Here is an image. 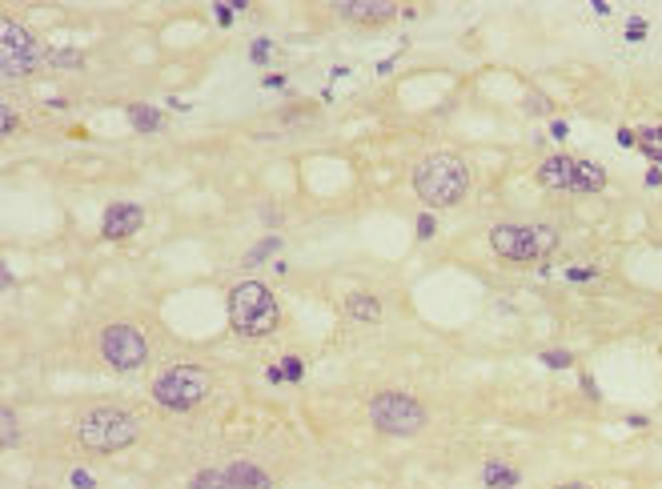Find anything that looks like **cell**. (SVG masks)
Wrapping results in <instances>:
<instances>
[{"mask_svg":"<svg viewBox=\"0 0 662 489\" xmlns=\"http://www.w3.org/2000/svg\"><path fill=\"white\" fill-rule=\"evenodd\" d=\"M482 481L490 489H514V486H522V473L510 461H498V457H490L486 466H482Z\"/></svg>","mask_w":662,"mask_h":489,"instance_id":"13","label":"cell"},{"mask_svg":"<svg viewBox=\"0 0 662 489\" xmlns=\"http://www.w3.org/2000/svg\"><path fill=\"white\" fill-rule=\"evenodd\" d=\"M370 421H374V429L389 433V437H414V433L426 429L429 413H426V405H422L418 397L398 393V389H385V393H378L374 401H370Z\"/></svg>","mask_w":662,"mask_h":489,"instance_id":"5","label":"cell"},{"mask_svg":"<svg viewBox=\"0 0 662 489\" xmlns=\"http://www.w3.org/2000/svg\"><path fill=\"white\" fill-rule=\"evenodd\" d=\"M129 120H133L137 133H157L161 129V113L153 105H129Z\"/></svg>","mask_w":662,"mask_h":489,"instance_id":"17","label":"cell"},{"mask_svg":"<svg viewBox=\"0 0 662 489\" xmlns=\"http://www.w3.org/2000/svg\"><path fill=\"white\" fill-rule=\"evenodd\" d=\"M189 489H241V486L229 477V469H201L189 481Z\"/></svg>","mask_w":662,"mask_h":489,"instance_id":"16","label":"cell"},{"mask_svg":"<svg viewBox=\"0 0 662 489\" xmlns=\"http://www.w3.org/2000/svg\"><path fill=\"white\" fill-rule=\"evenodd\" d=\"M225 469H229V477H233L241 489H269L273 486V477L261 466H253V461H233V466H225Z\"/></svg>","mask_w":662,"mask_h":489,"instance_id":"15","label":"cell"},{"mask_svg":"<svg viewBox=\"0 0 662 489\" xmlns=\"http://www.w3.org/2000/svg\"><path fill=\"white\" fill-rule=\"evenodd\" d=\"M4 133H17V113H12V105H4Z\"/></svg>","mask_w":662,"mask_h":489,"instance_id":"31","label":"cell"},{"mask_svg":"<svg viewBox=\"0 0 662 489\" xmlns=\"http://www.w3.org/2000/svg\"><path fill=\"white\" fill-rule=\"evenodd\" d=\"M582 389H586V397H590V401H598V389H594L590 377H582Z\"/></svg>","mask_w":662,"mask_h":489,"instance_id":"35","label":"cell"},{"mask_svg":"<svg viewBox=\"0 0 662 489\" xmlns=\"http://www.w3.org/2000/svg\"><path fill=\"white\" fill-rule=\"evenodd\" d=\"M554 489H590V486H582V481H566V486H554Z\"/></svg>","mask_w":662,"mask_h":489,"instance_id":"38","label":"cell"},{"mask_svg":"<svg viewBox=\"0 0 662 489\" xmlns=\"http://www.w3.org/2000/svg\"><path fill=\"white\" fill-rule=\"evenodd\" d=\"M269 48H273V45H269L265 36H261V41H253V61H257V65L265 61V56H269Z\"/></svg>","mask_w":662,"mask_h":489,"instance_id":"28","label":"cell"},{"mask_svg":"<svg viewBox=\"0 0 662 489\" xmlns=\"http://www.w3.org/2000/svg\"><path fill=\"white\" fill-rule=\"evenodd\" d=\"M418 237H422V241H429V237H434V217H429V213H422V217H418Z\"/></svg>","mask_w":662,"mask_h":489,"instance_id":"26","label":"cell"},{"mask_svg":"<svg viewBox=\"0 0 662 489\" xmlns=\"http://www.w3.org/2000/svg\"><path fill=\"white\" fill-rule=\"evenodd\" d=\"M542 365H550V369H570V365H574V353L570 349H546Z\"/></svg>","mask_w":662,"mask_h":489,"instance_id":"21","label":"cell"},{"mask_svg":"<svg viewBox=\"0 0 662 489\" xmlns=\"http://www.w3.org/2000/svg\"><path fill=\"white\" fill-rule=\"evenodd\" d=\"M606 188V169L594 161H574V185L570 193H602Z\"/></svg>","mask_w":662,"mask_h":489,"instance_id":"12","label":"cell"},{"mask_svg":"<svg viewBox=\"0 0 662 489\" xmlns=\"http://www.w3.org/2000/svg\"><path fill=\"white\" fill-rule=\"evenodd\" d=\"M281 373H285V381H301V361H297V357H285Z\"/></svg>","mask_w":662,"mask_h":489,"instance_id":"22","label":"cell"},{"mask_svg":"<svg viewBox=\"0 0 662 489\" xmlns=\"http://www.w3.org/2000/svg\"><path fill=\"white\" fill-rule=\"evenodd\" d=\"M490 249L502 261H514V265L542 261L558 249V229H550V225H494Z\"/></svg>","mask_w":662,"mask_h":489,"instance_id":"4","label":"cell"},{"mask_svg":"<svg viewBox=\"0 0 662 489\" xmlns=\"http://www.w3.org/2000/svg\"><path fill=\"white\" fill-rule=\"evenodd\" d=\"M345 313L354 321H361V325H374V321H381V301L374 293H350L345 297Z\"/></svg>","mask_w":662,"mask_h":489,"instance_id":"14","label":"cell"},{"mask_svg":"<svg viewBox=\"0 0 662 489\" xmlns=\"http://www.w3.org/2000/svg\"><path fill=\"white\" fill-rule=\"evenodd\" d=\"M45 56L48 52L36 45V36L28 28H21L17 21H4V28H0V72H4V80L28 76Z\"/></svg>","mask_w":662,"mask_h":489,"instance_id":"7","label":"cell"},{"mask_svg":"<svg viewBox=\"0 0 662 489\" xmlns=\"http://www.w3.org/2000/svg\"><path fill=\"white\" fill-rule=\"evenodd\" d=\"M213 389V377L201 369V365H173L169 373H161L153 381V397L157 405H165L173 413H185L193 405H201Z\"/></svg>","mask_w":662,"mask_h":489,"instance_id":"6","label":"cell"},{"mask_svg":"<svg viewBox=\"0 0 662 489\" xmlns=\"http://www.w3.org/2000/svg\"><path fill=\"white\" fill-rule=\"evenodd\" d=\"M269 253H281V237H265L261 245H253V249L245 253V265H261Z\"/></svg>","mask_w":662,"mask_h":489,"instance_id":"19","label":"cell"},{"mask_svg":"<svg viewBox=\"0 0 662 489\" xmlns=\"http://www.w3.org/2000/svg\"><path fill=\"white\" fill-rule=\"evenodd\" d=\"M281 321V305L269 285L261 281H237L229 289V325L241 337H269Z\"/></svg>","mask_w":662,"mask_h":489,"instance_id":"2","label":"cell"},{"mask_svg":"<svg viewBox=\"0 0 662 489\" xmlns=\"http://www.w3.org/2000/svg\"><path fill=\"white\" fill-rule=\"evenodd\" d=\"M69 481H72L76 489H93V486H96V481H93V473H85V469H72V477H69Z\"/></svg>","mask_w":662,"mask_h":489,"instance_id":"25","label":"cell"},{"mask_svg":"<svg viewBox=\"0 0 662 489\" xmlns=\"http://www.w3.org/2000/svg\"><path fill=\"white\" fill-rule=\"evenodd\" d=\"M281 85H285L281 72H277V76H265V89H281Z\"/></svg>","mask_w":662,"mask_h":489,"instance_id":"36","label":"cell"},{"mask_svg":"<svg viewBox=\"0 0 662 489\" xmlns=\"http://www.w3.org/2000/svg\"><path fill=\"white\" fill-rule=\"evenodd\" d=\"M642 153H646L650 161H659V164H662V144H642Z\"/></svg>","mask_w":662,"mask_h":489,"instance_id":"33","label":"cell"},{"mask_svg":"<svg viewBox=\"0 0 662 489\" xmlns=\"http://www.w3.org/2000/svg\"><path fill=\"white\" fill-rule=\"evenodd\" d=\"M642 36H646V21H642V17L626 21V41H642Z\"/></svg>","mask_w":662,"mask_h":489,"instance_id":"23","label":"cell"},{"mask_svg":"<svg viewBox=\"0 0 662 489\" xmlns=\"http://www.w3.org/2000/svg\"><path fill=\"white\" fill-rule=\"evenodd\" d=\"M0 429H4V433H0L4 449H12V445H17V413H12V409H4V413H0Z\"/></svg>","mask_w":662,"mask_h":489,"instance_id":"20","label":"cell"},{"mask_svg":"<svg viewBox=\"0 0 662 489\" xmlns=\"http://www.w3.org/2000/svg\"><path fill=\"white\" fill-rule=\"evenodd\" d=\"M646 185H650V188L662 185V169H650V173H646Z\"/></svg>","mask_w":662,"mask_h":489,"instance_id":"34","label":"cell"},{"mask_svg":"<svg viewBox=\"0 0 662 489\" xmlns=\"http://www.w3.org/2000/svg\"><path fill=\"white\" fill-rule=\"evenodd\" d=\"M333 12H337L341 21L381 24V21H389V17H398V4H389V0H337Z\"/></svg>","mask_w":662,"mask_h":489,"instance_id":"10","label":"cell"},{"mask_svg":"<svg viewBox=\"0 0 662 489\" xmlns=\"http://www.w3.org/2000/svg\"><path fill=\"white\" fill-rule=\"evenodd\" d=\"M100 357H105V365H113V369L133 373L149 361V341H145V333L137 325L117 321V325H109L100 333Z\"/></svg>","mask_w":662,"mask_h":489,"instance_id":"8","label":"cell"},{"mask_svg":"<svg viewBox=\"0 0 662 489\" xmlns=\"http://www.w3.org/2000/svg\"><path fill=\"white\" fill-rule=\"evenodd\" d=\"M45 65H56V69H81V65H85V56H81L76 48H48Z\"/></svg>","mask_w":662,"mask_h":489,"instance_id":"18","label":"cell"},{"mask_svg":"<svg viewBox=\"0 0 662 489\" xmlns=\"http://www.w3.org/2000/svg\"><path fill=\"white\" fill-rule=\"evenodd\" d=\"M269 381H273V385H281V381H285V373H281V365H273V369H269Z\"/></svg>","mask_w":662,"mask_h":489,"instance_id":"37","label":"cell"},{"mask_svg":"<svg viewBox=\"0 0 662 489\" xmlns=\"http://www.w3.org/2000/svg\"><path fill=\"white\" fill-rule=\"evenodd\" d=\"M526 109H530V113H550V100H546L542 93H530L526 96Z\"/></svg>","mask_w":662,"mask_h":489,"instance_id":"24","label":"cell"},{"mask_svg":"<svg viewBox=\"0 0 662 489\" xmlns=\"http://www.w3.org/2000/svg\"><path fill=\"white\" fill-rule=\"evenodd\" d=\"M141 225H145V209H141V205H133V201H117V205H109V209H105L100 237H105V241H125V237L137 233Z\"/></svg>","mask_w":662,"mask_h":489,"instance_id":"9","label":"cell"},{"mask_svg":"<svg viewBox=\"0 0 662 489\" xmlns=\"http://www.w3.org/2000/svg\"><path fill=\"white\" fill-rule=\"evenodd\" d=\"M566 277L570 281H594L598 277V269H566Z\"/></svg>","mask_w":662,"mask_h":489,"instance_id":"29","label":"cell"},{"mask_svg":"<svg viewBox=\"0 0 662 489\" xmlns=\"http://www.w3.org/2000/svg\"><path fill=\"white\" fill-rule=\"evenodd\" d=\"M213 12H217V21L221 24H233V8H229V4H217Z\"/></svg>","mask_w":662,"mask_h":489,"instance_id":"32","label":"cell"},{"mask_svg":"<svg viewBox=\"0 0 662 489\" xmlns=\"http://www.w3.org/2000/svg\"><path fill=\"white\" fill-rule=\"evenodd\" d=\"M538 185L570 193V185H574V157H566V153H558V157H546V161L538 164Z\"/></svg>","mask_w":662,"mask_h":489,"instance_id":"11","label":"cell"},{"mask_svg":"<svg viewBox=\"0 0 662 489\" xmlns=\"http://www.w3.org/2000/svg\"><path fill=\"white\" fill-rule=\"evenodd\" d=\"M414 193L429 209H449L470 193V169L453 153H429L414 169Z\"/></svg>","mask_w":662,"mask_h":489,"instance_id":"1","label":"cell"},{"mask_svg":"<svg viewBox=\"0 0 662 489\" xmlns=\"http://www.w3.org/2000/svg\"><path fill=\"white\" fill-rule=\"evenodd\" d=\"M137 417L125 413V409H113V405H100V409H89L85 417L76 421V442L93 453H117V449H129L137 442Z\"/></svg>","mask_w":662,"mask_h":489,"instance_id":"3","label":"cell"},{"mask_svg":"<svg viewBox=\"0 0 662 489\" xmlns=\"http://www.w3.org/2000/svg\"><path fill=\"white\" fill-rule=\"evenodd\" d=\"M618 144H622V149H634V144H639V133H634V129H618Z\"/></svg>","mask_w":662,"mask_h":489,"instance_id":"27","label":"cell"},{"mask_svg":"<svg viewBox=\"0 0 662 489\" xmlns=\"http://www.w3.org/2000/svg\"><path fill=\"white\" fill-rule=\"evenodd\" d=\"M566 133H570L566 120H554V124H550V137H554V140H566Z\"/></svg>","mask_w":662,"mask_h":489,"instance_id":"30","label":"cell"}]
</instances>
